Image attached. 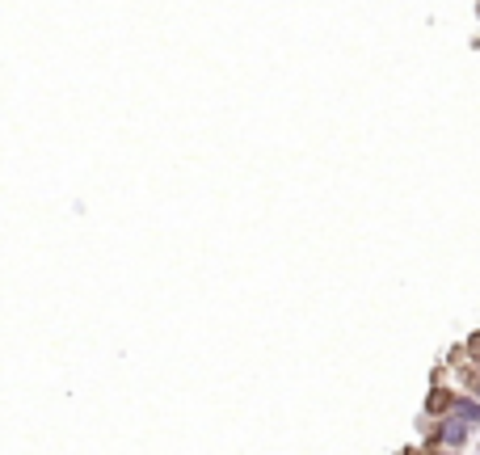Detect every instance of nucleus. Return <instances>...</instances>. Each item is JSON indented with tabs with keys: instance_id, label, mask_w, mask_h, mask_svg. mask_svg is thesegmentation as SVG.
<instances>
[{
	"instance_id": "f257e3e1",
	"label": "nucleus",
	"mask_w": 480,
	"mask_h": 455,
	"mask_svg": "<svg viewBox=\"0 0 480 455\" xmlns=\"http://www.w3.org/2000/svg\"><path fill=\"white\" fill-rule=\"evenodd\" d=\"M451 417L463 422V426H480V401H472V396H455V401H451Z\"/></svg>"
},
{
	"instance_id": "f03ea898",
	"label": "nucleus",
	"mask_w": 480,
	"mask_h": 455,
	"mask_svg": "<svg viewBox=\"0 0 480 455\" xmlns=\"http://www.w3.org/2000/svg\"><path fill=\"white\" fill-rule=\"evenodd\" d=\"M438 442H442V447H463V442H467V426L455 422V417L442 422V426H438Z\"/></svg>"
}]
</instances>
